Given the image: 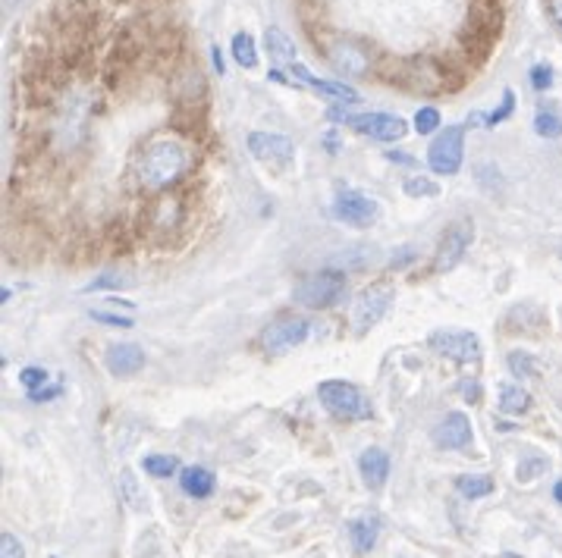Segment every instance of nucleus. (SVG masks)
Returning a JSON list of instances; mask_svg holds the SVG:
<instances>
[{"mask_svg": "<svg viewBox=\"0 0 562 558\" xmlns=\"http://www.w3.org/2000/svg\"><path fill=\"white\" fill-rule=\"evenodd\" d=\"M186 170V147L179 141H154V145L145 151L142 157V170H138V179H142L145 188L157 192V188H167L176 176H183Z\"/></svg>", "mask_w": 562, "mask_h": 558, "instance_id": "1", "label": "nucleus"}, {"mask_svg": "<svg viewBox=\"0 0 562 558\" xmlns=\"http://www.w3.org/2000/svg\"><path fill=\"white\" fill-rule=\"evenodd\" d=\"M318 395H320V402H324L327 411L337 414V418L367 421L374 414L371 402L365 399V392H361L358 386H352V383H346V380H324L318 386Z\"/></svg>", "mask_w": 562, "mask_h": 558, "instance_id": "2", "label": "nucleus"}, {"mask_svg": "<svg viewBox=\"0 0 562 558\" xmlns=\"http://www.w3.org/2000/svg\"><path fill=\"white\" fill-rule=\"evenodd\" d=\"M346 295V277L339 270L308 273L296 286V301L305 307H333Z\"/></svg>", "mask_w": 562, "mask_h": 558, "instance_id": "3", "label": "nucleus"}, {"mask_svg": "<svg viewBox=\"0 0 562 558\" xmlns=\"http://www.w3.org/2000/svg\"><path fill=\"white\" fill-rule=\"evenodd\" d=\"M330 119H343L346 126H352L361 136H371L377 141H403L405 132H409V123L396 113H358V117H352V113L330 110Z\"/></svg>", "mask_w": 562, "mask_h": 558, "instance_id": "4", "label": "nucleus"}, {"mask_svg": "<svg viewBox=\"0 0 562 558\" xmlns=\"http://www.w3.org/2000/svg\"><path fill=\"white\" fill-rule=\"evenodd\" d=\"M465 160V126H446L427 151V164L440 176H456Z\"/></svg>", "mask_w": 562, "mask_h": 558, "instance_id": "5", "label": "nucleus"}, {"mask_svg": "<svg viewBox=\"0 0 562 558\" xmlns=\"http://www.w3.org/2000/svg\"><path fill=\"white\" fill-rule=\"evenodd\" d=\"M472 241H474V223L472 220H456V223L443 232V239H440L437 258H433V270L437 273L452 270V267L465 258V251L472 248Z\"/></svg>", "mask_w": 562, "mask_h": 558, "instance_id": "6", "label": "nucleus"}, {"mask_svg": "<svg viewBox=\"0 0 562 558\" xmlns=\"http://www.w3.org/2000/svg\"><path fill=\"white\" fill-rule=\"evenodd\" d=\"M427 342L437 355H446V358L462 361V364L481 358V339L468 329H433Z\"/></svg>", "mask_w": 562, "mask_h": 558, "instance_id": "7", "label": "nucleus"}, {"mask_svg": "<svg viewBox=\"0 0 562 558\" xmlns=\"http://www.w3.org/2000/svg\"><path fill=\"white\" fill-rule=\"evenodd\" d=\"M380 207L374 198H367V194L361 192H339L337 201H333V217L343 220V223L349 226H358V230H365V226H371L374 220H377Z\"/></svg>", "mask_w": 562, "mask_h": 558, "instance_id": "8", "label": "nucleus"}, {"mask_svg": "<svg viewBox=\"0 0 562 558\" xmlns=\"http://www.w3.org/2000/svg\"><path fill=\"white\" fill-rule=\"evenodd\" d=\"M308 339V324L302 317H283L277 320V324H271L264 329V336H261V342H264L267 352L273 355H283L290 352V348L302 345Z\"/></svg>", "mask_w": 562, "mask_h": 558, "instance_id": "9", "label": "nucleus"}, {"mask_svg": "<svg viewBox=\"0 0 562 558\" xmlns=\"http://www.w3.org/2000/svg\"><path fill=\"white\" fill-rule=\"evenodd\" d=\"M390 301H393V288L390 286H371L358 295L356 307H352V320H356L358 329L374 326L386 311H390Z\"/></svg>", "mask_w": 562, "mask_h": 558, "instance_id": "10", "label": "nucleus"}, {"mask_svg": "<svg viewBox=\"0 0 562 558\" xmlns=\"http://www.w3.org/2000/svg\"><path fill=\"white\" fill-rule=\"evenodd\" d=\"M249 151L255 154L261 164H290L292 160V141L286 136H273V132H252L249 136Z\"/></svg>", "mask_w": 562, "mask_h": 558, "instance_id": "11", "label": "nucleus"}, {"mask_svg": "<svg viewBox=\"0 0 562 558\" xmlns=\"http://www.w3.org/2000/svg\"><path fill=\"white\" fill-rule=\"evenodd\" d=\"M292 72H296V82L299 85H308V89H314L318 94H327V98L339 100V104H358V100H361V94L352 89V85H346V82H320V79L311 76V72H308L302 63H292Z\"/></svg>", "mask_w": 562, "mask_h": 558, "instance_id": "12", "label": "nucleus"}, {"mask_svg": "<svg viewBox=\"0 0 562 558\" xmlns=\"http://www.w3.org/2000/svg\"><path fill=\"white\" fill-rule=\"evenodd\" d=\"M107 371L113 376H132L145 367V352L132 342H123V345H110L107 348Z\"/></svg>", "mask_w": 562, "mask_h": 558, "instance_id": "13", "label": "nucleus"}, {"mask_svg": "<svg viewBox=\"0 0 562 558\" xmlns=\"http://www.w3.org/2000/svg\"><path fill=\"white\" fill-rule=\"evenodd\" d=\"M358 470H361V477H365L367 487L380 489L386 483V477H390V455H386L384 449H367V452H361V459H358Z\"/></svg>", "mask_w": 562, "mask_h": 558, "instance_id": "14", "label": "nucleus"}, {"mask_svg": "<svg viewBox=\"0 0 562 558\" xmlns=\"http://www.w3.org/2000/svg\"><path fill=\"white\" fill-rule=\"evenodd\" d=\"M437 442L446 449H465L472 442V423H468L465 414L462 411L446 414V421L437 430Z\"/></svg>", "mask_w": 562, "mask_h": 558, "instance_id": "15", "label": "nucleus"}, {"mask_svg": "<svg viewBox=\"0 0 562 558\" xmlns=\"http://www.w3.org/2000/svg\"><path fill=\"white\" fill-rule=\"evenodd\" d=\"M330 63L337 66L339 72H346V76H361V72H367L365 51H358V47H352L346 42H337L330 47Z\"/></svg>", "mask_w": 562, "mask_h": 558, "instance_id": "16", "label": "nucleus"}, {"mask_svg": "<svg viewBox=\"0 0 562 558\" xmlns=\"http://www.w3.org/2000/svg\"><path fill=\"white\" fill-rule=\"evenodd\" d=\"M377 536H380V517L365 515V517H358V521L349 524V540H352V549H356L358 555L371 553V549L377 546Z\"/></svg>", "mask_w": 562, "mask_h": 558, "instance_id": "17", "label": "nucleus"}, {"mask_svg": "<svg viewBox=\"0 0 562 558\" xmlns=\"http://www.w3.org/2000/svg\"><path fill=\"white\" fill-rule=\"evenodd\" d=\"M179 483H183L186 496H192V499H207V496L214 493V483H217V477L211 474L207 468H186L183 477H179Z\"/></svg>", "mask_w": 562, "mask_h": 558, "instance_id": "18", "label": "nucleus"}, {"mask_svg": "<svg viewBox=\"0 0 562 558\" xmlns=\"http://www.w3.org/2000/svg\"><path fill=\"white\" fill-rule=\"evenodd\" d=\"M264 42H267V51H271V57L277 60V63H283V66L299 63V57H296V44H292V38L286 35L283 29L271 25V29H267V35H264Z\"/></svg>", "mask_w": 562, "mask_h": 558, "instance_id": "19", "label": "nucleus"}, {"mask_svg": "<svg viewBox=\"0 0 562 558\" xmlns=\"http://www.w3.org/2000/svg\"><path fill=\"white\" fill-rule=\"evenodd\" d=\"M117 483H119V496H123L126 506H129L132 512H145V502H148V499H145V489L138 487V477L132 474L129 468H123V470H119V480Z\"/></svg>", "mask_w": 562, "mask_h": 558, "instance_id": "20", "label": "nucleus"}, {"mask_svg": "<svg viewBox=\"0 0 562 558\" xmlns=\"http://www.w3.org/2000/svg\"><path fill=\"white\" fill-rule=\"evenodd\" d=\"M233 60H236L243 70H255L258 66V47L249 32H236V35H233Z\"/></svg>", "mask_w": 562, "mask_h": 558, "instance_id": "21", "label": "nucleus"}, {"mask_svg": "<svg viewBox=\"0 0 562 558\" xmlns=\"http://www.w3.org/2000/svg\"><path fill=\"white\" fill-rule=\"evenodd\" d=\"M528 402H531V395H528L521 386H512V383L500 386V411L521 414V411H528Z\"/></svg>", "mask_w": 562, "mask_h": 558, "instance_id": "22", "label": "nucleus"}, {"mask_svg": "<svg viewBox=\"0 0 562 558\" xmlns=\"http://www.w3.org/2000/svg\"><path fill=\"white\" fill-rule=\"evenodd\" d=\"M456 489L465 499H481V496H491L493 493V480L487 474H474V477H459Z\"/></svg>", "mask_w": 562, "mask_h": 558, "instance_id": "23", "label": "nucleus"}, {"mask_svg": "<svg viewBox=\"0 0 562 558\" xmlns=\"http://www.w3.org/2000/svg\"><path fill=\"white\" fill-rule=\"evenodd\" d=\"M176 468H179V461L173 459V455H148V459L142 461V470L145 474H151V477H173L176 474Z\"/></svg>", "mask_w": 562, "mask_h": 558, "instance_id": "24", "label": "nucleus"}, {"mask_svg": "<svg viewBox=\"0 0 562 558\" xmlns=\"http://www.w3.org/2000/svg\"><path fill=\"white\" fill-rule=\"evenodd\" d=\"M405 194L409 198H433V194H440V185L424 176H409L405 179Z\"/></svg>", "mask_w": 562, "mask_h": 558, "instance_id": "25", "label": "nucleus"}, {"mask_svg": "<svg viewBox=\"0 0 562 558\" xmlns=\"http://www.w3.org/2000/svg\"><path fill=\"white\" fill-rule=\"evenodd\" d=\"M534 132H538L540 138H559L562 119L557 117V113H538V119H534Z\"/></svg>", "mask_w": 562, "mask_h": 558, "instance_id": "26", "label": "nucleus"}, {"mask_svg": "<svg viewBox=\"0 0 562 558\" xmlns=\"http://www.w3.org/2000/svg\"><path fill=\"white\" fill-rule=\"evenodd\" d=\"M510 371L515 376H538L540 374V367H538V361L531 358V355H525V352H512L510 355Z\"/></svg>", "mask_w": 562, "mask_h": 558, "instance_id": "27", "label": "nucleus"}, {"mask_svg": "<svg viewBox=\"0 0 562 558\" xmlns=\"http://www.w3.org/2000/svg\"><path fill=\"white\" fill-rule=\"evenodd\" d=\"M437 126H440V110H437V107H421V110L414 113V132H421V136H431Z\"/></svg>", "mask_w": 562, "mask_h": 558, "instance_id": "28", "label": "nucleus"}, {"mask_svg": "<svg viewBox=\"0 0 562 558\" xmlns=\"http://www.w3.org/2000/svg\"><path fill=\"white\" fill-rule=\"evenodd\" d=\"M48 376L51 374L44 371V367H23V374H19V383H23L29 392H38V389L48 383Z\"/></svg>", "mask_w": 562, "mask_h": 558, "instance_id": "29", "label": "nucleus"}, {"mask_svg": "<svg viewBox=\"0 0 562 558\" xmlns=\"http://www.w3.org/2000/svg\"><path fill=\"white\" fill-rule=\"evenodd\" d=\"M0 558H25L23 543H19L13 534H4V536H0Z\"/></svg>", "mask_w": 562, "mask_h": 558, "instance_id": "30", "label": "nucleus"}, {"mask_svg": "<svg viewBox=\"0 0 562 558\" xmlns=\"http://www.w3.org/2000/svg\"><path fill=\"white\" fill-rule=\"evenodd\" d=\"M89 314H91V320H98V324H107V326H119V329L132 326L129 317H119V314H110V311H89Z\"/></svg>", "mask_w": 562, "mask_h": 558, "instance_id": "31", "label": "nucleus"}, {"mask_svg": "<svg viewBox=\"0 0 562 558\" xmlns=\"http://www.w3.org/2000/svg\"><path fill=\"white\" fill-rule=\"evenodd\" d=\"M512 107H515V94H512V91H506V94H503V107H500V110H493L491 117H487V126L503 123V119L512 113Z\"/></svg>", "mask_w": 562, "mask_h": 558, "instance_id": "32", "label": "nucleus"}, {"mask_svg": "<svg viewBox=\"0 0 562 558\" xmlns=\"http://www.w3.org/2000/svg\"><path fill=\"white\" fill-rule=\"evenodd\" d=\"M531 85L538 91H547L553 85V72H550V66H534L531 70Z\"/></svg>", "mask_w": 562, "mask_h": 558, "instance_id": "33", "label": "nucleus"}, {"mask_svg": "<svg viewBox=\"0 0 562 558\" xmlns=\"http://www.w3.org/2000/svg\"><path fill=\"white\" fill-rule=\"evenodd\" d=\"M117 286H126V279L117 277V273H104L101 279L89 282V286H85V292H101V288H117Z\"/></svg>", "mask_w": 562, "mask_h": 558, "instance_id": "34", "label": "nucleus"}, {"mask_svg": "<svg viewBox=\"0 0 562 558\" xmlns=\"http://www.w3.org/2000/svg\"><path fill=\"white\" fill-rule=\"evenodd\" d=\"M550 13H553V19H557V25L562 29V0H550Z\"/></svg>", "mask_w": 562, "mask_h": 558, "instance_id": "35", "label": "nucleus"}, {"mask_svg": "<svg viewBox=\"0 0 562 558\" xmlns=\"http://www.w3.org/2000/svg\"><path fill=\"white\" fill-rule=\"evenodd\" d=\"M214 70L224 76V57H220V47H214Z\"/></svg>", "mask_w": 562, "mask_h": 558, "instance_id": "36", "label": "nucleus"}, {"mask_svg": "<svg viewBox=\"0 0 562 558\" xmlns=\"http://www.w3.org/2000/svg\"><path fill=\"white\" fill-rule=\"evenodd\" d=\"M553 496H557V502H562V480L557 483V487H553Z\"/></svg>", "mask_w": 562, "mask_h": 558, "instance_id": "37", "label": "nucleus"}, {"mask_svg": "<svg viewBox=\"0 0 562 558\" xmlns=\"http://www.w3.org/2000/svg\"><path fill=\"white\" fill-rule=\"evenodd\" d=\"M559 254H562V251H559Z\"/></svg>", "mask_w": 562, "mask_h": 558, "instance_id": "38", "label": "nucleus"}]
</instances>
